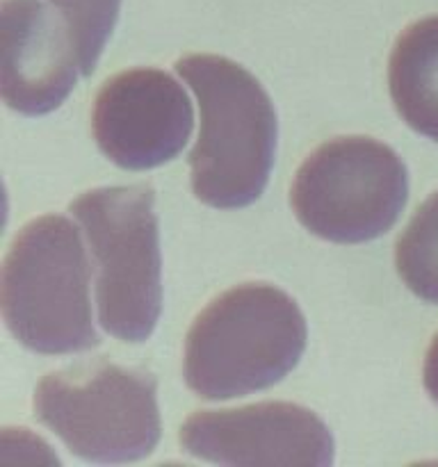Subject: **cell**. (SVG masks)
Segmentation results:
<instances>
[{
	"mask_svg": "<svg viewBox=\"0 0 438 467\" xmlns=\"http://www.w3.org/2000/svg\"><path fill=\"white\" fill-rule=\"evenodd\" d=\"M176 71L199 103V140L190 153L192 192L219 210L260 199L276 153L278 123L265 87L222 55H185Z\"/></svg>",
	"mask_w": 438,
	"mask_h": 467,
	"instance_id": "cell-1",
	"label": "cell"
},
{
	"mask_svg": "<svg viewBox=\"0 0 438 467\" xmlns=\"http://www.w3.org/2000/svg\"><path fill=\"white\" fill-rule=\"evenodd\" d=\"M308 340L297 301L267 283H242L210 301L185 337L182 374L208 401L267 390L299 363Z\"/></svg>",
	"mask_w": 438,
	"mask_h": 467,
	"instance_id": "cell-2",
	"label": "cell"
},
{
	"mask_svg": "<svg viewBox=\"0 0 438 467\" xmlns=\"http://www.w3.org/2000/svg\"><path fill=\"white\" fill-rule=\"evenodd\" d=\"M0 301L9 333L26 349L64 356L100 345L85 246L62 214H44L18 231L5 255Z\"/></svg>",
	"mask_w": 438,
	"mask_h": 467,
	"instance_id": "cell-3",
	"label": "cell"
},
{
	"mask_svg": "<svg viewBox=\"0 0 438 467\" xmlns=\"http://www.w3.org/2000/svg\"><path fill=\"white\" fill-rule=\"evenodd\" d=\"M153 190L99 187L78 196L68 213L89 242L99 322L123 342H144L162 310V265Z\"/></svg>",
	"mask_w": 438,
	"mask_h": 467,
	"instance_id": "cell-4",
	"label": "cell"
},
{
	"mask_svg": "<svg viewBox=\"0 0 438 467\" xmlns=\"http://www.w3.org/2000/svg\"><path fill=\"white\" fill-rule=\"evenodd\" d=\"M32 404L35 418L82 461L130 463L160 442L158 386L141 369L99 360L50 372Z\"/></svg>",
	"mask_w": 438,
	"mask_h": 467,
	"instance_id": "cell-5",
	"label": "cell"
},
{
	"mask_svg": "<svg viewBox=\"0 0 438 467\" xmlns=\"http://www.w3.org/2000/svg\"><path fill=\"white\" fill-rule=\"evenodd\" d=\"M409 196L400 155L372 137H333L297 169L290 205L301 226L336 244H360L395 226Z\"/></svg>",
	"mask_w": 438,
	"mask_h": 467,
	"instance_id": "cell-6",
	"label": "cell"
},
{
	"mask_svg": "<svg viewBox=\"0 0 438 467\" xmlns=\"http://www.w3.org/2000/svg\"><path fill=\"white\" fill-rule=\"evenodd\" d=\"M194 112L185 89L160 68H128L103 82L91 109L99 149L117 167L146 171L185 149Z\"/></svg>",
	"mask_w": 438,
	"mask_h": 467,
	"instance_id": "cell-7",
	"label": "cell"
},
{
	"mask_svg": "<svg viewBox=\"0 0 438 467\" xmlns=\"http://www.w3.org/2000/svg\"><path fill=\"white\" fill-rule=\"evenodd\" d=\"M190 456L217 465L333 463V436L310 409L290 401H260L228 410H196L178 433Z\"/></svg>",
	"mask_w": 438,
	"mask_h": 467,
	"instance_id": "cell-8",
	"label": "cell"
},
{
	"mask_svg": "<svg viewBox=\"0 0 438 467\" xmlns=\"http://www.w3.org/2000/svg\"><path fill=\"white\" fill-rule=\"evenodd\" d=\"M0 23L7 108L27 117L57 109L82 76L67 18L46 0H3Z\"/></svg>",
	"mask_w": 438,
	"mask_h": 467,
	"instance_id": "cell-9",
	"label": "cell"
},
{
	"mask_svg": "<svg viewBox=\"0 0 438 467\" xmlns=\"http://www.w3.org/2000/svg\"><path fill=\"white\" fill-rule=\"evenodd\" d=\"M388 89L402 121L438 141V16L413 21L397 36Z\"/></svg>",
	"mask_w": 438,
	"mask_h": 467,
	"instance_id": "cell-10",
	"label": "cell"
},
{
	"mask_svg": "<svg viewBox=\"0 0 438 467\" xmlns=\"http://www.w3.org/2000/svg\"><path fill=\"white\" fill-rule=\"evenodd\" d=\"M402 283L429 304H438V192L429 196L395 244Z\"/></svg>",
	"mask_w": 438,
	"mask_h": 467,
	"instance_id": "cell-11",
	"label": "cell"
},
{
	"mask_svg": "<svg viewBox=\"0 0 438 467\" xmlns=\"http://www.w3.org/2000/svg\"><path fill=\"white\" fill-rule=\"evenodd\" d=\"M68 23L80 57L82 76H91L100 53L117 26L121 0H46Z\"/></svg>",
	"mask_w": 438,
	"mask_h": 467,
	"instance_id": "cell-12",
	"label": "cell"
},
{
	"mask_svg": "<svg viewBox=\"0 0 438 467\" xmlns=\"http://www.w3.org/2000/svg\"><path fill=\"white\" fill-rule=\"evenodd\" d=\"M422 383L433 404H438V333L433 336L432 345H429L427 349V356H424Z\"/></svg>",
	"mask_w": 438,
	"mask_h": 467,
	"instance_id": "cell-13",
	"label": "cell"
}]
</instances>
